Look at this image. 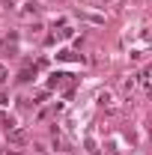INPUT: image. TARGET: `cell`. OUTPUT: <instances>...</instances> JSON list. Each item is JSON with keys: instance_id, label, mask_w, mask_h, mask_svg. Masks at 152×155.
I'll list each match as a JSON object with an SVG mask.
<instances>
[{"instance_id": "cell-1", "label": "cell", "mask_w": 152, "mask_h": 155, "mask_svg": "<svg viewBox=\"0 0 152 155\" xmlns=\"http://www.w3.org/2000/svg\"><path fill=\"white\" fill-rule=\"evenodd\" d=\"M3 75H6V69H3V66H0V81H3Z\"/></svg>"}]
</instances>
